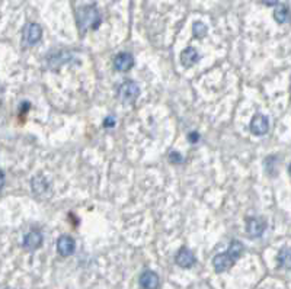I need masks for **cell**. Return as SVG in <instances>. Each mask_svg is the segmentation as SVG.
Here are the masks:
<instances>
[{
	"label": "cell",
	"mask_w": 291,
	"mask_h": 289,
	"mask_svg": "<svg viewBox=\"0 0 291 289\" xmlns=\"http://www.w3.org/2000/svg\"><path fill=\"white\" fill-rule=\"evenodd\" d=\"M289 170H290V173H291V164H290V167H289Z\"/></svg>",
	"instance_id": "22"
},
{
	"label": "cell",
	"mask_w": 291,
	"mask_h": 289,
	"mask_svg": "<svg viewBox=\"0 0 291 289\" xmlns=\"http://www.w3.org/2000/svg\"><path fill=\"white\" fill-rule=\"evenodd\" d=\"M268 130H270V121H268V118L265 115L258 114V115H255L252 118V121H251V131H252L254 136H265L268 133Z\"/></svg>",
	"instance_id": "5"
},
{
	"label": "cell",
	"mask_w": 291,
	"mask_h": 289,
	"mask_svg": "<svg viewBox=\"0 0 291 289\" xmlns=\"http://www.w3.org/2000/svg\"><path fill=\"white\" fill-rule=\"evenodd\" d=\"M267 228V222L261 218H257V217H251L246 220V233L249 234L251 238H258L261 237L264 234Z\"/></svg>",
	"instance_id": "4"
},
{
	"label": "cell",
	"mask_w": 291,
	"mask_h": 289,
	"mask_svg": "<svg viewBox=\"0 0 291 289\" xmlns=\"http://www.w3.org/2000/svg\"><path fill=\"white\" fill-rule=\"evenodd\" d=\"M50 189L48 185V180L42 176H36L34 180H32V192H34L36 196H42L45 195V190Z\"/></svg>",
	"instance_id": "13"
},
{
	"label": "cell",
	"mask_w": 291,
	"mask_h": 289,
	"mask_svg": "<svg viewBox=\"0 0 291 289\" xmlns=\"http://www.w3.org/2000/svg\"><path fill=\"white\" fill-rule=\"evenodd\" d=\"M134 66V57L130 52H120L114 60V67L117 71H128Z\"/></svg>",
	"instance_id": "8"
},
{
	"label": "cell",
	"mask_w": 291,
	"mask_h": 289,
	"mask_svg": "<svg viewBox=\"0 0 291 289\" xmlns=\"http://www.w3.org/2000/svg\"><path fill=\"white\" fill-rule=\"evenodd\" d=\"M188 140L192 143V144H195V143L200 140V134H198V133H191L188 136Z\"/></svg>",
	"instance_id": "20"
},
{
	"label": "cell",
	"mask_w": 291,
	"mask_h": 289,
	"mask_svg": "<svg viewBox=\"0 0 291 289\" xmlns=\"http://www.w3.org/2000/svg\"><path fill=\"white\" fill-rule=\"evenodd\" d=\"M192 31H194V35H195V36L203 38V36H206L207 34V26L203 23V22H195L194 26H192Z\"/></svg>",
	"instance_id": "17"
},
{
	"label": "cell",
	"mask_w": 291,
	"mask_h": 289,
	"mask_svg": "<svg viewBox=\"0 0 291 289\" xmlns=\"http://www.w3.org/2000/svg\"><path fill=\"white\" fill-rule=\"evenodd\" d=\"M42 36V29L38 23H26L23 28V42L26 45H35Z\"/></svg>",
	"instance_id": "3"
},
{
	"label": "cell",
	"mask_w": 291,
	"mask_h": 289,
	"mask_svg": "<svg viewBox=\"0 0 291 289\" xmlns=\"http://www.w3.org/2000/svg\"><path fill=\"white\" fill-rule=\"evenodd\" d=\"M77 25L79 31L86 34L89 29H96L101 25V13L95 4H87L77 12Z\"/></svg>",
	"instance_id": "1"
},
{
	"label": "cell",
	"mask_w": 291,
	"mask_h": 289,
	"mask_svg": "<svg viewBox=\"0 0 291 289\" xmlns=\"http://www.w3.org/2000/svg\"><path fill=\"white\" fill-rule=\"evenodd\" d=\"M200 60V54L197 52L195 48H192V47H188V48H185L182 54H181V63H182V66L184 67H192L197 61Z\"/></svg>",
	"instance_id": "12"
},
{
	"label": "cell",
	"mask_w": 291,
	"mask_h": 289,
	"mask_svg": "<svg viewBox=\"0 0 291 289\" xmlns=\"http://www.w3.org/2000/svg\"><path fill=\"white\" fill-rule=\"evenodd\" d=\"M169 160H171L172 163H175V164L182 163V157H181V154L176 153V151H172L171 155H169Z\"/></svg>",
	"instance_id": "18"
},
{
	"label": "cell",
	"mask_w": 291,
	"mask_h": 289,
	"mask_svg": "<svg viewBox=\"0 0 291 289\" xmlns=\"http://www.w3.org/2000/svg\"><path fill=\"white\" fill-rule=\"evenodd\" d=\"M57 250H58L60 256L69 257L76 250V243H74V240L70 236H61V237L58 238V241H57Z\"/></svg>",
	"instance_id": "9"
},
{
	"label": "cell",
	"mask_w": 291,
	"mask_h": 289,
	"mask_svg": "<svg viewBox=\"0 0 291 289\" xmlns=\"http://www.w3.org/2000/svg\"><path fill=\"white\" fill-rule=\"evenodd\" d=\"M4 289H13V288H4Z\"/></svg>",
	"instance_id": "23"
},
{
	"label": "cell",
	"mask_w": 291,
	"mask_h": 289,
	"mask_svg": "<svg viewBox=\"0 0 291 289\" xmlns=\"http://www.w3.org/2000/svg\"><path fill=\"white\" fill-rule=\"evenodd\" d=\"M278 263L281 268L291 271V249L290 247H283L278 253Z\"/></svg>",
	"instance_id": "14"
},
{
	"label": "cell",
	"mask_w": 291,
	"mask_h": 289,
	"mask_svg": "<svg viewBox=\"0 0 291 289\" xmlns=\"http://www.w3.org/2000/svg\"><path fill=\"white\" fill-rule=\"evenodd\" d=\"M140 95V87L134 82L127 80L118 87V98L124 103H133Z\"/></svg>",
	"instance_id": "2"
},
{
	"label": "cell",
	"mask_w": 291,
	"mask_h": 289,
	"mask_svg": "<svg viewBox=\"0 0 291 289\" xmlns=\"http://www.w3.org/2000/svg\"><path fill=\"white\" fill-rule=\"evenodd\" d=\"M227 253L232 256L235 260H239L240 256L243 255V244L240 243L239 240H232L229 244V250Z\"/></svg>",
	"instance_id": "16"
},
{
	"label": "cell",
	"mask_w": 291,
	"mask_h": 289,
	"mask_svg": "<svg viewBox=\"0 0 291 289\" xmlns=\"http://www.w3.org/2000/svg\"><path fill=\"white\" fill-rule=\"evenodd\" d=\"M175 262L178 266L184 268V269H189L195 265V256L189 250L188 247H182L175 257Z\"/></svg>",
	"instance_id": "7"
},
{
	"label": "cell",
	"mask_w": 291,
	"mask_h": 289,
	"mask_svg": "<svg viewBox=\"0 0 291 289\" xmlns=\"http://www.w3.org/2000/svg\"><path fill=\"white\" fill-rule=\"evenodd\" d=\"M103 127H105V128H112V127H115V118H114V117H106L105 121H103Z\"/></svg>",
	"instance_id": "19"
},
{
	"label": "cell",
	"mask_w": 291,
	"mask_h": 289,
	"mask_svg": "<svg viewBox=\"0 0 291 289\" xmlns=\"http://www.w3.org/2000/svg\"><path fill=\"white\" fill-rule=\"evenodd\" d=\"M235 263H236V260L229 255L227 252L226 253H220V255H217L213 259V266H214V269H216L217 273H223L226 272V271H229Z\"/></svg>",
	"instance_id": "6"
},
{
	"label": "cell",
	"mask_w": 291,
	"mask_h": 289,
	"mask_svg": "<svg viewBox=\"0 0 291 289\" xmlns=\"http://www.w3.org/2000/svg\"><path fill=\"white\" fill-rule=\"evenodd\" d=\"M160 281L153 271H144L140 275V287L143 289H159Z\"/></svg>",
	"instance_id": "10"
},
{
	"label": "cell",
	"mask_w": 291,
	"mask_h": 289,
	"mask_svg": "<svg viewBox=\"0 0 291 289\" xmlns=\"http://www.w3.org/2000/svg\"><path fill=\"white\" fill-rule=\"evenodd\" d=\"M274 19L278 23H286L290 20V10L286 4H278L274 12Z\"/></svg>",
	"instance_id": "15"
},
{
	"label": "cell",
	"mask_w": 291,
	"mask_h": 289,
	"mask_svg": "<svg viewBox=\"0 0 291 289\" xmlns=\"http://www.w3.org/2000/svg\"><path fill=\"white\" fill-rule=\"evenodd\" d=\"M41 244H42V236L38 231H31L23 238V247L29 252H34L36 249H39Z\"/></svg>",
	"instance_id": "11"
},
{
	"label": "cell",
	"mask_w": 291,
	"mask_h": 289,
	"mask_svg": "<svg viewBox=\"0 0 291 289\" xmlns=\"http://www.w3.org/2000/svg\"><path fill=\"white\" fill-rule=\"evenodd\" d=\"M267 6H275V4H278V0H262Z\"/></svg>",
	"instance_id": "21"
}]
</instances>
